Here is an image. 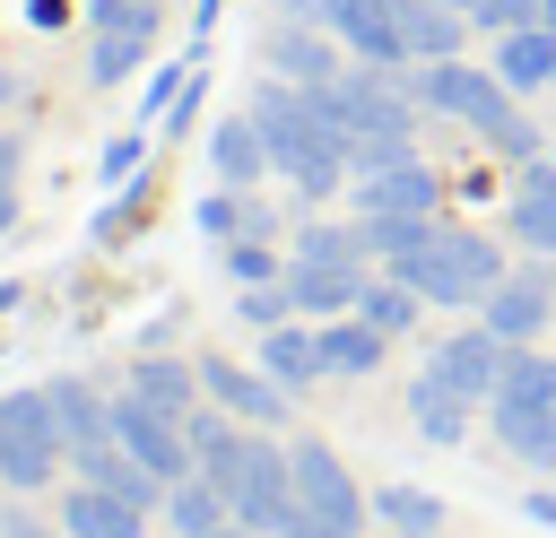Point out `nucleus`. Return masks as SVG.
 Segmentation results:
<instances>
[{
  "label": "nucleus",
  "mask_w": 556,
  "mask_h": 538,
  "mask_svg": "<svg viewBox=\"0 0 556 538\" xmlns=\"http://www.w3.org/2000/svg\"><path fill=\"white\" fill-rule=\"evenodd\" d=\"M417 104H426V113H452V121H460V130H478V139H486L495 156H521V165H530V156H547V139L530 130L521 95H513V87H504L495 69L460 61V52H452V61H426V69H417Z\"/></svg>",
  "instance_id": "nucleus-1"
},
{
  "label": "nucleus",
  "mask_w": 556,
  "mask_h": 538,
  "mask_svg": "<svg viewBox=\"0 0 556 538\" xmlns=\"http://www.w3.org/2000/svg\"><path fill=\"white\" fill-rule=\"evenodd\" d=\"M391 278H408L426 304H486L495 278H504V252L486 234H469V226H434V243L391 260Z\"/></svg>",
  "instance_id": "nucleus-2"
},
{
  "label": "nucleus",
  "mask_w": 556,
  "mask_h": 538,
  "mask_svg": "<svg viewBox=\"0 0 556 538\" xmlns=\"http://www.w3.org/2000/svg\"><path fill=\"white\" fill-rule=\"evenodd\" d=\"M61 460H70V443H61V425H52V399H43V390L0 399V477H9L17 495H35V486H52Z\"/></svg>",
  "instance_id": "nucleus-3"
},
{
  "label": "nucleus",
  "mask_w": 556,
  "mask_h": 538,
  "mask_svg": "<svg viewBox=\"0 0 556 538\" xmlns=\"http://www.w3.org/2000/svg\"><path fill=\"white\" fill-rule=\"evenodd\" d=\"M226 503H235V521H243L252 538H278V521L295 512V460L243 434V460H235V477H226Z\"/></svg>",
  "instance_id": "nucleus-4"
},
{
  "label": "nucleus",
  "mask_w": 556,
  "mask_h": 538,
  "mask_svg": "<svg viewBox=\"0 0 556 538\" xmlns=\"http://www.w3.org/2000/svg\"><path fill=\"white\" fill-rule=\"evenodd\" d=\"M287 460H295V503H304V512H321L330 529H356V538H365V521H374V495L348 477V460H339L330 443H295Z\"/></svg>",
  "instance_id": "nucleus-5"
},
{
  "label": "nucleus",
  "mask_w": 556,
  "mask_h": 538,
  "mask_svg": "<svg viewBox=\"0 0 556 538\" xmlns=\"http://www.w3.org/2000/svg\"><path fill=\"white\" fill-rule=\"evenodd\" d=\"M113 443H122V451H130L139 469H156L165 486L200 469V460H191V434H182V417H165V408H148V399H130V390L113 399Z\"/></svg>",
  "instance_id": "nucleus-6"
},
{
  "label": "nucleus",
  "mask_w": 556,
  "mask_h": 538,
  "mask_svg": "<svg viewBox=\"0 0 556 538\" xmlns=\"http://www.w3.org/2000/svg\"><path fill=\"white\" fill-rule=\"evenodd\" d=\"M504 356H513V347H504V338H495L486 321H469V330L434 338L426 373H434V382H452V390H460V399L478 408V399H495V382H504Z\"/></svg>",
  "instance_id": "nucleus-7"
},
{
  "label": "nucleus",
  "mask_w": 556,
  "mask_h": 538,
  "mask_svg": "<svg viewBox=\"0 0 556 538\" xmlns=\"http://www.w3.org/2000/svg\"><path fill=\"white\" fill-rule=\"evenodd\" d=\"M478 312H486V330H495L504 347H530V338L547 330V312H556V278H547V269H521V278L504 269Z\"/></svg>",
  "instance_id": "nucleus-8"
},
{
  "label": "nucleus",
  "mask_w": 556,
  "mask_h": 538,
  "mask_svg": "<svg viewBox=\"0 0 556 538\" xmlns=\"http://www.w3.org/2000/svg\"><path fill=\"white\" fill-rule=\"evenodd\" d=\"M200 390L217 408H235L243 425H287V390L261 373V364H235V356H200Z\"/></svg>",
  "instance_id": "nucleus-9"
},
{
  "label": "nucleus",
  "mask_w": 556,
  "mask_h": 538,
  "mask_svg": "<svg viewBox=\"0 0 556 538\" xmlns=\"http://www.w3.org/2000/svg\"><path fill=\"white\" fill-rule=\"evenodd\" d=\"M434 208H443V182H434L417 156L374 165V174L356 182V217H434Z\"/></svg>",
  "instance_id": "nucleus-10"
},
{
  "label": "nucleus",
  "mask_w": 556,
  "mask_h": 538,
  "mask_svg": "<svg viewBox=\"0 0 556 538\" xmlns=\"http://www.w3.org/2000/svg\"><path fill=\"white\" fill-rule=\"evenodd\" d=\"M61 529H70V538H148V503L78 477V486L61 495Z\"/></svg>",
  "instance_id": "nucleus-11"
},
{
  "label": "nucleus",
  "mask_w": 556,
  "mask_h": 538,
  "mask_svg": "<svg viewBox=\"0 0 556 538\" xmlns=\"http://www.w3.org/2000/svg\"><path fill=\"white\" fill-rule=\"evenodd\" d=\"M287 295H295V312L330 321V312H356L365 269H356V260H295V269H287Z\"/></svg>",
  "instance_id": "nucleus-12"
},
{
  "label": "nucleus",
  "mask_w": 556,
  "mask_h": 538,
  "mask_svg": "<svg viewBox=\"0 0 556 538\" xmlns=\"http://www.w3.org/2000/svg\"><path fill=\"white\" fill-rule=\"evenodd\" d=\"M513 95H530V87H556V26L539 17V26H513V35H495V61H486Z\"/></svg>",
  "instance_id": "nucleus-13"
},
{
  "label": "nucleus",
  "mask_w": 556,
  "mask_h": 538,
  "mask_svg": "<svg viewBox=\"0 0 556 538\" xmlns=\"http://www.w3.org/2000/svg\"><path fill=\"white\" fill-rule=\"evenodd\" d=\"M391 17H400V52L408 61H452L460 26H469V9H452V0H391Z\"/></svg>",
  "instance_id": "nucleus-14"
},
{
  "label": "nucleus",
  "mask_w": 556,
  "mask_h": 538,
  "mask_svg": "<svg viewBox=\"0 0 556 538\" xmlns=\"http://www.w3.org/2000/svg\"><path fill=\"white\" fill-rule=\"evenodd\" d=\"M513 243L556 260V156H530V165H521V191H513Z\"/></svg>",
  "instance_id": "nucleus-15"
},
{
  "label": "nucleus",
  "mask_w": 556,
  "mask_h": 538,
  "mask_svg": "<svg viewBox=\"0 0 556 538\" xmlns=\"http://www.w3.org/2000/svg\"><path fill=\"white\" fill-rule=\"evenodd\" d=\"M70 469H78L87 486H113V495L148 503V512L165 503V477H156V469H139V460H130V451H122L113 434H104V443H87V451H70Z\"/></svg>",
  "instance_id": "nucleus-16"
},
{
  "label": "nucleus",
  "mask_w": 556,
  "mask_h": 538,
  "mask_svg": "<svg viewBox=\"0 0 556 538\" xmlns=\"http://www.w3.org/2000/svg\"><path fill=\"white\" fill-rule=\"evenodd\" d=\"M261 373H269L278 390H304V382H321V373H330V364H321V330H295V321L261 330Z\"/></svg>",
  "instance_id": "nucleus-17"
},
{
  "label": "nucleus",
  "mask_w": 556,
  "mask_h": 538,
  "mask_svg": "<svg viewBox=\"0 0 556 538\" xmlns=\"http://www.w3.org/2000/svg\"><path fill=\"white\" fill-rule=\"evenodd\" d=\"M130 399H148V408H165V417H191V408H200V364L148 347V356L130 364Z\"/></svg>",
  "instance_id": "nucleus-18"
},
{
  "label": "nucleus",
  "mask_w": 556,
  "mask_h": 538,
  "mask_svg": "<svg viewBox=\"0 0 556 538\" xmlns=\"http://www.w3.org/2000/svg\"><path fill=\"white\" fill-rule=\"evenodd\" d=\"M156 512H165V529H182V538H208V529H226V521H235L226 486H217V477H200V469H191V477H174Z\"/></svg>",
  "instance_id": "nucleus-19"
},
{
  "label": "nucleus",
  "mask_w": 556,
  "mask_h": 538,
  "mask_svg": "<svg viewBox=\"0 0 556 538\" xmlns=\"http://www.w3.org/2000/svg\"><path fill=\"white\" fill-rule=\"evenodd\" d=\"M495 417H521V408H556V356L547 347H513L504 356V382H495V399H486Z\"/></svg>",
  "instance_id": "nucleus-20"
},
{
  "label": "nucleus",
  "mask_w": 556,
  "mask_h": 538,
  "mask_svg": "<svg viewBox=\"0 0 556 538\" xmlns=\"http://www.w3.org/2000/svg\"><path fill=\"white\" fill-rule=\"evenodd\" d=\"M382 347H391V330H374L365 312H330V321H321V364H330V373H374Z\"/></svg>",
  "instance_id": "nucleus-21"
},
{
  "label": "nucleus",
  "mask_w": 556,
  "mask_h": 538,
  "mask_svg": "<svg viewBox=\"0 0 556 538\" xmlns=\"http://www.w3.org/2000/svg\"><path fill=\"white\" fill-rule=\"evenodd\" d=\"M43 399H52V425H61L70 451H87V443L113 434V399H96L87 382H43Z\"/></svg>",
  "instance_id": "nucleus-22"
},
{
  "label": "nucleus",
  "mask_w": 556,
  "mask_h": 538,
  "mask_svg": "<svg viewBox=\"0 0 556 538\" xmlns=\"http://www.w3.org/2000/svg\"><path fill=\"white\" fill-rule=\"evenodd\" d=\"M408 417H417V434H426V443H443V451L469 434V399H460L452 382H434V373H417V382H408Z\"/></svg>",
  "instance_id": "nucleus-23"
},
{
  "label": "nucleus",
  "mask_w": 556,
  "mask_h": 538,
  "mask_svg": "<svg viewBox=\"0 0 556 538\" xmlns=\"http://www.w3.org/2000/svg\"><path fill=\"white\" fill-rule=\"evenodd\" d=\"M374 521H382L391 538H434V529H443V503H434L426 486H374Z\"/></svg>",
  "instance_id": "nucleus-24"
},
{
  "label": "nucleus",
  "mask_w": 556,
  "mask_h": 538,
  "mask_svg": "<svg viewBox=\"0 0 556 538\" xmlns=\"http://www.w3.org/2000/svg\"><path fill=\"white\" fill-rule=\"evenodd\" d=\"M269 69H287L295 87H330V78H339V52L287 26V35H269Z\"/></svg>",
  "instance_id": "nucleus-25"
},
{
  "label": "nucleus",
  "mask_w": 556,
  "mask_h": 538,
  "mask_svg": "<svg viewBox=\"0 0 556 538\" xmlns=\"http://www.w3.org/2000/svg\"><path fill=\"white\" fill-rule=\"evenodd\" d=\"M495 443L530 469H556V408H521V417H495Z\"/></svg>",
  "instance_id": "nucleus-26"
},
{
  "label": "nucleus",
  "mask_w": 556,
  "mask_h": 538,
  "mask_svg": "<svg viewBox=\"0 0 556 538\" xmlns=\"http://www.w3.org/2000/svg\"><path fill=\"white\" fill-rule=\"evenodd\" d=\"M356 234H365V252L391 269V260H408V252L434 243V217H356Z\"/></svg>",
  "instance_id": "nucleus-27"
},
{
  "label": "nucleus",
  "mask_w": 556,
  "mask_h": 538,
  "mask_svg": "<svg viewBox=\"0 0 556 538\" xmlns=\"http://www.w3.org/2000/svg\"><path fill=\"white\" fill-rule=\"evenodd\" d=\"M261 165H269V139H261V121L235 113V121L217 130V174H226V182H261Z\"/></svg>",
  "instance_id": "nucleus-28"
},
{
  "label": "nucleus",
  "mask_w": 556,
  "mask_h": 538,
  "mask_svg": "<svg viewBox=\"0 0 556 538\" xmlns=\"http://www.w3.org/2000/svg\"><path fill=\"white\" fill-rule=\"evenodd\" d=\"M417 304H426V295H417L408 278H365V295H356V312H365L374 330H391V338L417 321Z\"/></svg>",
  "instance_id": "nucleus-29"
},
{
  "label": "nucleus",
  "mask_w": 556,
  "mask_h": 538,
  "mask_svg": "<svg viewBox=\"0 0 556 538\" xmlns=\"http://www.w3.org/2000/svg\"><path fill=\"white\" fill-rule=\"evenodd\" d=\"M295 260H365V234L356 226H304Z\"/></svg>",
  "instance_id": "nucleus-30"
},
{
  "label": "nucleus",
  "mask_w": 556,
  "mask_h": 538,
  "mask_svg": "<svg viewBox=\"0 0 556 538\" xmlns=\"http://www.w3.org/2000/svg\"><path fill=\"white\" fill-rule=\"evenodd\" d=\"M243 321H252V330H278V321H295V295H287V278H278V286H269V278H261V286H243Z\"/></svg>",
  "instance_id": "nucleus-31"
},
{
  "label": "nucleus",
  "mask_w": 556,
  "mask_h": 538,
  "mask_svg": "<svg viewBox=\"0 0 556 538\" xmlns=\"http://www.w3.org/2000/svg\"><path fill=\"white\" fill-rule=\"evenodd\" d=\"M469 17H478L486 35H513V26H539V17H547V0H478Z\"/></svg>",
  "instance_id": "nucleus-32"
},
{
  "label": "nucleus",
  "mask_w": 556,
  "mask_h": 538,
  "mask_svg": "<svg viewBox=\"0 0 556 538\" xmlns=\"http://www.w3.org/2000/svg\"><path fill=\"white\" fill-rule=\"evenodd\" d=\"M226 269H235V286H261V278H278V260H269L261 243H235V252H226Z\"/></svg>",
  "instance_id": "nucleus-33"
},
{
  "label": "nucleus",
  "mask_w": 556,
  "mask_h": 538,
  "mask_svg": "<svg viewBox=\"0 0 556 538\" xmlns=\"http://www.w3.org/2000/svg\"><path fill=\"white\" fill-rule=\"evenodd\" d=\"M0 538H70L61 521H35V512H0Z\"/></svg>",
  "instance_id": "nucleus-34"
},
{
  "label": "nucleus",
  "mask_w": 556,
  "mask_h": 538,
  "mask_svg": "<svg viewBox=\"0 0 556 538\" xmlns=\"http://www.w3.org/2000/svg\"><path fill=\"white\" fill-rule=\"evenodd\" d=\"M200 226H208V234H235V226H243V200H200Z\"/></svg>",
  "instance_id": "nucleus-35"
},
{
  "label": "nucleus",
  "mask_w": 556,
  "mask_h": 538,
  "mask_svg": "<svg viewBox=\"0 0 556 538\" xmlns=\"http://www.w3.org/2000/svg\"><path fill=\"white\" fill-rule=\"evenodd\" d=\"M9 217H17V148L0 139V226H9Z\"/></svg>",
  "instance_id": "nucleus-36"
},
{
  "label": "nucleus",
  "mask_w": 556,
  "mask_h": 538,
  "mask_svg": "<svg viewBox=\"0 0 556 538\" xmlns=\"http://www.w3.org/2000/svg\"><path fill=\"white\" fill-rule=\"evenodd\" d=\"M521 512H530L539 529H556V486H539V495H521Z\"/></svg>",
  "instance_id": "nucleus-37"
},
{
  "label": "nucleus",
  "mask_w": 556,
  "mask_h": 538,
  "mask_svg": "<svg viewBox=\"0 0 556 538\" xmlns=\"http://www.w3.org/2000/svg\"><path fill=\"white\" fill-rule=\"evenodd\" d=\"M208 538H252V529H243V521H226V529H208Z\"/></svg>",
  "instance_id": "nucleus-38"
},
{
  "label": "nucleus",
  "mask_w": 556,
  "mask_h": 538,
  "mask_svg": "<svg viewBox=\"0 0 556 538\" xmlns=\"http://www.w3.org/2000/svg\"><path fill=\"white\" fill-rule=\"evenodd\" d=\"M0 104H9V69H0Z\"/></svg>",
  "instance_id": "nucleus-39"
},
{
  "label": "nucleus",
  "mask_w": 556,
  "mask_h": 538,
  "mask_svg": "<svg viewBox=\"0 0 556 538\" xmlns=\"http://www.w3.org/2000/svg\"><path fill=\"white\" fill-rule=\"evenodd\" d=\"M452 9H478V0H452Z\"/></svg>",
  "instance_id": "nucleus-40"
},
{
  "label": "nucleus",
  "mask_w": 556,
  "mask_h": 538,
  "mask_svg": "<svg viewBox=\"0 0 556 538\" xmlns=\"http://www.w3.org/2000/svg\"><path fill=\"white\" fill-rule=\"evenodd\" d=\"M547 278H556V260H547Z\"/></svg>",
  "instance_id": "nucleus-41"
},
{
  "label": "nucleus",
  "mask_w": 556,
  "mask_h": 538,
  "mask_svg": "<svg viewBox=\"0 0 556 538\" xmlns=\"http://www.w3.org/2000/svg\"><path fill=\"white\" fill-rule=\"evenodd\" d=\"M547 156H556V148H547Z\"/></svg>",
  "instance_id": "nucleus-42"
}]
</instances>
